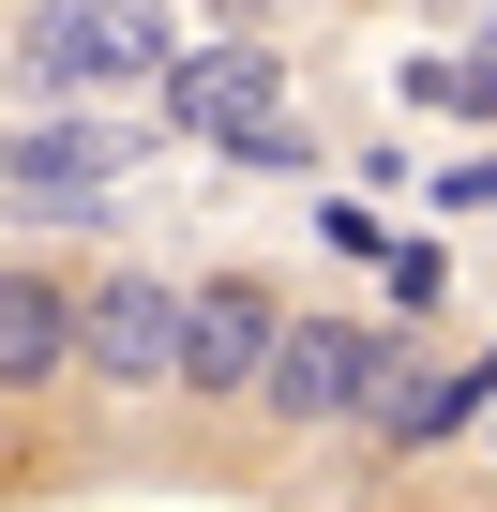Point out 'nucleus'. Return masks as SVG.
I'll return each mask as SVG.
<instances>
[{"label": "nucleus", "mask_w": 497, "mask_h": 512, "mask_svg": "<svg viewBox=\"0 0 497 512\" xmlns=\"http://www.w3.org/2000/svg\"><path fill=\"white\" fill-rule=\"evenodd\" d=\"M166 16L151 0H46L31 16V76L46 91H166Z\"/></svg>", "instance_id": "1"}, {"label": "nucleus", "mask_w": 497, "mask_h": 512, "mask_svg": "<svg viewBox=\"0 0 497 512\" xmlns=\"http://www.w3.org/2000/svg\"><path fill=\"white\" fill-rule=\"evenodd\" d=\"M377 362H392V332H362V317H287L257 392H272L287 422H332V407H362V392H377Z\"/></svg>", "instance_id": "2"}, {"label": "nucleus", "mask_w": 497, "mask_h": 512, "mask_svg": "<svg viewBox=\"0 0 497 512\" xmlns=\"http://www.w3.org/2000/svg\"><path fill=\"white\" fill-rule=\"evenodd\" d=\"M287 302L272 287H181V392H257Z\"/></svg>", "instance_id": "3"}, {"label": "nucleus", "mask_w": 497, "mask_h": 512, "mask_svg": "<svg viewBox=\"0 0 497 512\" xmlns=\"http://www.w3.org/2000/svg\"><path fill=\"white\" fill-rule=\"evenodd\" d=\"M121 166H136V136H106V121H46V136H0V196H16V211H91Z\"/></svg>", "instance_id": "4"}, {"label": "nucleus", "mask_w": 497, "mask_h": 512, "mask_svg": "<svg viewBox=\"0 0 497 512\" xmlns=\"http://www.w3.org/2000/svg\"><path fill=\"white\" fill-rule=\"evenodd\" d=\"M76 347H91L106 377H181V287H151V272H106V287L76 302Z\"/></svg>", "instance_id": "5"}, {"label": "nucleus", "mask_w": 497, "mask_h": 512, "mask_svg": "<svg viewBox=\"0 0 497 512\" xmlns=\"http://www.w3.org/2000/svg\"><path fill=\"white\" fill-rule=\"evenodd\" d=\"M272 91H287V76H272L257 46H196V61H166V121H181V136H241V121H272Z\"/></svg>", "instance_id": "6"}, {"label": "nucleus", "mask_w": 497, "mask_h": 512, "mask_svg": "<svg viewBox=\"0 0 497 512\" xmlns=\"http://www.w3.org/2000/svg\"><path fill=\"white\" fill-rule=\"evenodd\" d=\"M61 347H76V302L46 272H16L0 287V377H61Z\"/></svg>", "instance_id": "7"}, {"label": "nucleus", "mask_w": 497, "mask_h": 512, "mask_svg": "<svg viewBox=\"0 0 497 512\" xmlns=\"http://www.w3.org/2000/svg\"><path fill=\"white\" fill-rule=\"evenodd\" d=\"M362 422H377L392 452H422V437H437V377H422V362L392 347V362H377V392H362Z\"/></svg>", "instance_id": "8"}, {"label": "nucleus", "mask_w": 497, "mask_h": 512, "mask_svg": "<svg viewBox=\"0 0 497 512\" xmlns=\"http://www.w3.org/2000/svg\"><path fill=\"white\" fill-rule=\"evenodd\" d=\"M437 287H452V272H437V241H392V302H407V317H437Z\"/></svg>", "instance_id": "9"}]
</instances>
